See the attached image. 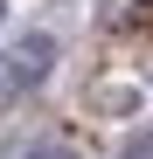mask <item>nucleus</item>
Here are the masks:
<instances>
[{
	"instance_id": "f03ea898",
	"label": "nucleus",
	"mask_w": 153,
	"mask_h": 159,
	"mask_svg": "<svg viewBox=\"0 0 153 159\" xmlns=\"http://www.w3.org/2000/svg\"><path fill=\"white\" fill-rule=\"evenodd\" d=\"M118 159H153V131H146V139H132V145H125Z\"/></svg>"
},
{
	"instance_id": "7ed1b4c3",
	"label": "nucleus",
	"mask_w": 153,
	"mask_h": 159,
	"mask_svg": "<svg viewBox=\"0 0 153 159\" xmlns=\"http://www.w3.org/2000/svg\"><path fill=\"white\" fill-rule=\"evenodd\" d=\"M21 159H76L70 145H35V152H21Z\"/></svg>"
},
{
	"instance_id": "20e7f679",
	"label": "nucleus",
	"mask_w": 153,
	"mask_h": 159,
	"mask_svg": "<svg viewBox=\"0 0 153 159\" xmlns=\"http://www.w3.org/2000/svg\"><path fill=\"white\" fill-rule=\"evenodd\" d=\"M0 21H7V0H0Z\"/></svg>"
},
{
	"instance_id": "f257e3e1",
	"label": "nucleus",
	"mask_w": 153,
	"mask_h": 159,
	"mask_svg": "<svg viewBox=\"0 0 153 159\" xmlns=\"http://www.w3.org/2000/svg\"><path fill=\"white\" fill-rule=\"evenodd\" d=\"M49 69H56V42L49 35H21L7 56H0V104H14L21 90H35Z\"/></svg>"
}]
</instances>
